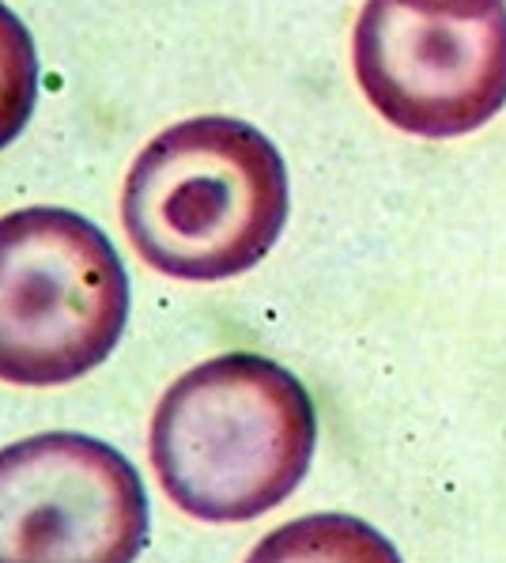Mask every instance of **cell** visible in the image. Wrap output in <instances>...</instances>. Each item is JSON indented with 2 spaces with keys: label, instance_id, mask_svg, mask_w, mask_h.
<instances>
[{
  "label": "cell",
  "instance_id": "7",
  "mask_svg": "<svg viewBox=\"0 0 506 563\" xmlns=\"http://www.w3.org/2000/svg\"><path fill=\"white\" fill-rule=\"evenodd\" d=\"M38 102V49L31 31L0 4V152L23 133Z\"/></svg>",
  "mask_w": 506,
  "mask_h": 563
},
{
  "label": "cell",
  "instance_id": "6",
  "mask_svg": "<svg viewBox=\"0 0 506 563\" xmlns=\"http://www.w3.org/2000/svg\"><path fill=\"white\" fill-rule=\"evenodd\" d=\"M246 563H400V556L363 518L307 515L261 537Z\"/></svg>",
  "mask_w": 506,
  "mask_h": 563
},
{
  "label": "cell",
  "instance_id": "4",
  "mask_svg": "<svg viewBox=\"0 0 506 563\" xmlns=\"http://www.w3.org/2000/svg\"><path fill=\"white\" fill-rule=\"evenodd\" d=\"M355 84L400 133L447 141L506 107V0H366Z\"/></svg>",
  "mask_w": 506,
  "mask_h": 563
},
{
  "label": "cell",
  "instance_id": "3",
  "mask_svg": "<svg viewBox=\"0 0 506 563\" xmlns=\"http://www.w3.org/2000/svg\"><path fill=\"white\" fill-rule=\"evenodd\" d=\"M125 322V265L87 216L54 205L0 216V383H76L110 360Z\"/></svg>",
  "mask_w": 506,
  "mask_h": 563
},
{
  "label": "cell",
  "instance_id": "2",
  "mask_svg": "<svg viewBox=\"0 0 506 563\" xmlns=\"http://www.w3.org/2000/svg\"><path fill=\"white\" fill-rule=\"evenodd\" d=\"M287 167L276 144L239 118L163 129L129 167L121 223L155 273L216 284L250 273L287 223Z\"/></svg>",
  "mask_w": 506,
  "mask_h": 563
},
{
  "label": "cell",
  "instance_id": "5",
  "mask_svg": "<svg viewBox=\"0 0 506 563\" xmlns=\"http://www.w3.org/2000/svg\"><path fill=\"white\" fill-rule=\"evenodd\" d=\"M144 544V481L121 450L76 431L0 450V563H133Z\"/></svg>",
  "mask_w": 506,
  "mask_h": 563
},
{
  "label": "cell",
  "instance_id": "1",
  "mask_svg": "<svg viewBox=\"0 0 506 563\" xmlns=\"http://www.w3.org/2000/svg\"><path fill=\"white\" fill-rule=\"evenodd\" d=\"M318 412L280 363L227 352L170 383L152 416L155 476L197 522L231 526L268 515L302 484Z\"/></svg>",
  "mask_w": 506,
  "mask_h": 563
}]
</instances>
